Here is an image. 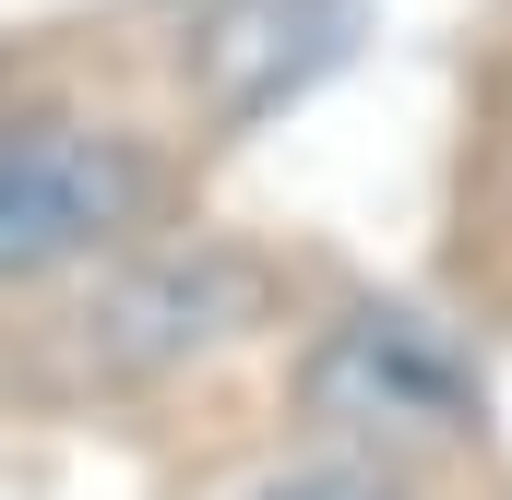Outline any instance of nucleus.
<instances>
[{
    "mask_svg": "<svg viewBox=\"0 0 512 500\" xmlns=\"http://www.w3.org/2000/svg\"><path fill=\"white\" fill-rule=\"evenodd\" d=\"M155 215V155L96 120H12L0 131V286L96 262Z\"/></svg>",
    "mask_w": 512,
    "mask_h": 500,
    "instance_id": "nucleus-1",
    "label": "nucleus"
},
{
    "mask_svg": "<svg viewBox=\"0 0 512 500\" xmlns=\"http://www.w3.org/2000/svg\"><path fill=\"white\" fill-rule=\"evenodd\" d=\"M262 500H405L382 465H310V477H274Z\"/></svg>",
    "mask_w": 512,
    "mask_h": 500,
    "instance_id": "nucleus-4",
    "label": "nucleus"
},
{
    "mask_svg": "<svg viewBox=\"0 0 512 500\" xmlns=\"http://www.w3.org/2000/svg\"><path fill=\"white\" fill-rule=\"evenodd\" d=\"M239 322H262V274L239 250H191V262H131L72 310V346L96 370H167L191 346H227Z\"/></svg>",
    "mask_w": 512,
    "mask_h": 500,
    "instance_id": "nucleus-3",
    "label": "nucleus"
},
{
    "mask_svg": "<svg viewBox=\"0 0 512 500\" xmlns=\"http://www.w3.org/2000/svg\"><path fill=\"white\" fill-rule=\"evenodd\" d=\"M298 393L322 429H358V441H465L477 429V370L417 310H346L310 346Z\"/></svg>",
    "mask_w": 512,
    "mask_h": 500,
    "instance_id": "nucleus-2",
    "label": "nucleus"
}]
</instances>
